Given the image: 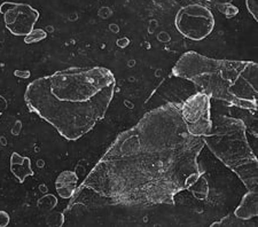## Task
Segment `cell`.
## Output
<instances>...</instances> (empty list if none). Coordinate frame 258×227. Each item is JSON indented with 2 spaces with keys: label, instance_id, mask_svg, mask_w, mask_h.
I'll return each instance as SVG.
<instances>
[{
  "label": "cell",
  "instance_id": "obj_1",
  "mask_svg": "<svg viewBox=\"0 0 258 227\" xmlns=\"http://www.w3.org/2000/svg\"><path fill=\"white\" fill-rule=\"evenodd\" d=\"M203 148V137L187 131L180 103L168 102L118 134L80 189L119 205H172L177 194L201 179Z\"/></svg>",
  "mask_w": 258,
  "mask_h": 227
},
{
  "label": "cell",
  "instance_id": "obj_2",
  "mask_svg": "<svg viewBox=\"0 0 258 227\" xmlns=\"http://www.w3.org/2000/svg\"><path fill=\"white\" fill-rule=\"evenodd\" d=\"M116 80L105 67H73L32 81L24 101L66 140L76 141L105 118Z\"/></svg>",
  "mask_w": 258,
  "mask_h": 227
},
{
  "label": "cell",
  "instance_id": "obj_3",
  "mask_svg": "<svg viewBox=\"0 0 258 227\" xmlns=\"http://www.w3.org/2000/svg\"><path fill=\"white\" fill-rule=\"evenodd\" d=\"M172 73L194 83L210 98L235 108L257 111V62L212 59L189 51L173 65Z\"/></svg>",
  "mask_w": 258,
  "mask_h": 227
},
{
  "label": "cell",
  "instance_id": "obj_4",
  "mask_svg": "<svg viewBox=\"0 0 258 227\" xmlns=\"http://www.w3.org/2000/svg\"><path fill=\"white\" fill-rule=\"evenodd\" d=\"M203 141L220 162L239 177L248 191L258 192V160L247 139L242 119L216 115L210 134L203 137Z\"/></svg>",
  "mask_w": 258,
  "mask_h": 227
},
{
  "label": "cell",
  "instance_id": "obj_5",
  "mask_svg": "<svg viewBox=\"0 0 258 227\" xmlns=\"http://www.w3.org/2000/svg\"><path fill=\"white\" fill-rule=\"evenodd\" d=\"M215 16L201 4H189L178 11L174 26L180 35L194 41H201L209 37L215 29Z\"/></svg>",
  "mask_w": 258,
  "mask_h": 227
},
{
  "label": "cell",
  "instance_id": "obj_6",
  "mask_svg": "<svg viewBox=\"0 0 258 227\" xmlns=\"http://www.w3.org/2000/svg\"><path fill=\"white\" fill-rule=\"evenodd\" d=\"M180 114L188 133L194 137H206L212 129L211 98L198 92L180 103Z\"/></svg>",
  "mask_w": 258,
  "mask_h": 227
},
{
  "label": "cell",
  "instance_id": "obj_7",
  "mask_svg": "<svg viewBox=\"0 0 258 227\" xmlns=\"http://www.w3.org/2000/svg\"><path fill=\"white\" fill-rule=\"evenodd\" d=\"M0 13L7 30L16 37L28 35L39 20V12L28 4L5 2L0 5Z\"/></svg>",
  "mask_w": 258,
  "mask_h": 227
},
{
  "label": "cell",
  "instance_id": "obj_8",
  "mask_svg": "<svg viewBox=\"0 0 258 227\" xmlns=\"http://www.w3.org/2000/svg\"><path fill=\"white\" fill-rule=\"evenodd\" d=\"M78 183V176L76 172L66 170L61 172L55 180L56 193L62 199H72L76 191Z\"/></svg>",
  "mask_w": 258,
  "mask_h": 227
},
{
  "label": "cell",
  "instance_id": "obj_9",
  "mask_svg": "<svg viewBox=\"0 0 258 227\" xmlns=\"http://www.w3.org/2000/svg\"><path fill=\"white\" fill-rule=\"evenodd\" d=\"M242 220H250L258 216V192L248 191L242 197L241 203L233 212Z\"/></svg>",
  "mask_w": 258,
  "mask_h": 227
},
{
  "label": "cell",
  "instance_id": "obj_10",
  "mask_svg": "<svg viewBox=\"0 0 258 227\" xmlns=\"http://www.w3.org/2000/svg\"><path fill=\"white\" fill-rule=\"evenodd\" d=\"M11 171L14 177L19 180L20 184H23L28 177L33 176V170L31 168V160L27 156L20 155L14 152L11 155Z\"/></svg>",
  "mask_w": 258,
  "mask_h": 227
},
{
  "label": "cell",
  "instance_id": "obj_11",
  "mask_svg": "<svg viewBox=\"0 0 258 227\" xmlns=\"http://www.w3.org/2000/svg\"><path fill=\"white\" fill-rule=\"evenodd\" d=\"M247 221L249 220H242L240 219V218H238L235 216L234 213H230L228 216L224 217L220 219L219 221H216L214 222V224H211V227H216V226H225V227H228V226H247Z\"/></svg>",
  "mask_w": 258,
  "mask_h": 227
},
{
  "label": "cell",
  "instance_id": "obj_12",
  "mask_svg": "<svg viewBox=\"0 0 258 227\" xmlns=\"http://www.w3.org/2000/svg\"><path fill=\"white\" fill-rule=\"evenodd\" d=\"M45 38H47V32L46 31L43 30V29H35V28H33L28 35L24 36V43H26V44H35V43H39V41L44 40Z\"/></svg>",
  "mask_w": 258,
  "mask_h": 227
},
{
  "label": "cell",
  "instance_id": "obj_13",
  "mask_svg": "<svg viewBox=\"0 0 258 227\" xmlns=\"http://www.w3.org/2000/svg\"><path fill=\"white\" fill-rule=\"evenodd\" d=\"M218 10L226 16L227 19H232L239 13V10L235 6L231 5V4H220L218 5Z\"/></svg>",
  "mask_w": 258,
  "mask_h": 227
},
{
  "label": "cell",
  "instance_id": "obj_14",
  "mask_svg": "<svg viewBox=\"0 0 258 227\" xmlns=\"http://www.w3.org/2000/svg\"><path fill=\"white\" fill-rule=\"evenodd\" d=\"M63 214L60 212L51 213L47 218V224L49 226H62L63 225Z\"/></svg>",
  "mask_w": 258,
  "mask_h": 227
},
{
  "label": "cell",
  "instance_id": "obj_15",
  "mask_svg": "<svg viewBox=\"0 0 258 227\" xmlns=\"http://www.w3.org/2000/svg\"><path fill=\"white\" fill-rule=\"evenodd\" d=\"M245 5L249 11V13L252 15V18L258 21V0H245Z\"/></svg>",
  "mask_w": 258,
  "mask_h": 227
},
{
  "label": "cell",
  "instance_id": "obj_16",
  "mask_svg": "<svg viewBox=\"0 0 258 227\" xmlns=\"http://www.w3.org/2000/svg\"><path fill=\"white\" fill-rule=\"evenodd\" d=\"M11 221V217L8 212L4 211V210H0V227H6L8 226Z\"/></svg>",
  "mask_w": 258,
  "mask_h": 227
},
{
  "label": "cell",
  "instance_id": "obj_17",
  "mask_svg": "<svg viewBox=\"0 0 258 227\" xmlns=\"http://www.w3.org/2000/svg\"><path fill=\"white\" fill-rule=\"evenodd\" d=\"M7 107H8V103L6 101V99L0 96V116H2L4 111L7 109Z\"/></svg>",
  "mask_w": 258,
  "mask_h": 227
},
{
  "label": "cell",
  "instance_id": "obj_18",
  "mask_svg": "<svg viewBox=\"0 0 258 227\" xmlns=\"http://www.w3.org/2000/svg\"><path fill=\"white\" fill-rule=\"evenodd\" d=\"M14 75L16 77H21V78H29L30 77V71H21V70H15Z\"/></svg>",
  "mask_w": 258,
  "mask_h": 227
}]
</instances>
